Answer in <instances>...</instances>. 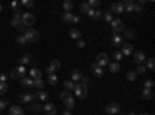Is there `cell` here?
Listing matches in <instances>:
<instances>
[{
	"label": "cell",
	"instance_id": "1",
	"mask_svg": "<svg viewBox=\"0 0 155 115\" xmlns=\"http://www.w3.org/2000/svg\"><path fill=\"white\" fill-rule=\"evenodd\" d=\"M59 96H61V100H62V103L67 106V109H70V110H73L74 109V98H73V95H71V92H67V90H62L61 93H59Z\"/></svg>",
	"mask_w": 155,
	"mask_h": 115
},
{
	"label": "cell",
	"instance_id": "2",
	"mask_svg": "<svg viewBox=\"0 0 155 115\" xmlns=\"http://www.w3.org/2000/svg\"><path fill=\"white\" fill-rule=\"evenodd\" d=\"M23 36H25V39H27V42H33V44L41 39L39 31H36L34 28H27V30H25V33H23Z\"/></svg>",
	"mask_w": 155,
	"mask_h": 115
},
{
	"label": "cell",
	"instance_id": "3",
	"mask_svg": "<svg viewBox=\"0 0 155 115\" xmlns=\"http://www.w3.org/2000/svg\"><path fill=\"white\" fill-rule=\"evenodd\" d=\"M74 93L79 100H84L88 93V89L85 84H81V83H74Z\"/></svg>",
	"mask_w": 155,
	"mask_h": 115
},
{
	"label": "cell",
	"instance_id": "4",
	"mask_svg": "<svg viewBox=\"0 0 155 115\" xmlns=\"http://www.w3.org/2000/svg\"><path fill=\"white\" fill-rule=\"evenodd\" d=\"M110 25H112V33H113V34H120V33L124 30V23H123L121 19H113V20L110 22Z\"/></svg>",
	"mask_w": 155,
	"mask_h": 115
},
{
	"label": "cell",
	"instance_id": "5",
	"mask_svg": "<svg viewBox=\"0 0 155 115\" xmlns=\"http://www.w3.org/2000/svg\"><path fill=\"white\" fill-rule=\"evenodd\" d=\"M22 23L27 28H31V25L36 23V17L31 14V12H25V14H22Z\"/></svg>",
	"mask_w": 155,
	"mask_h": 115
},
{
	"label": "cell",
	"instance_id": "6",
	"mask_svg": "<svg viewBox=\"0 0 155 115\" xmlns=\"http://www.w3.org/2000/svg\"><path fill=\"white\" fill-rule=\"evenodd\" d=\"M62 22H65V23H78L79 22V16H74L73 12H64L62 14Z\"/></svg>",
	"mask_w": 155,
	"mask_h": 115
},
{
	"label": "cell",
	"instance_id": "7",
	"mask_svg": "<svg viewBox=\"0 0 155 115\" xmlns=\"http://www.w3.org/2000/svg\"><path fill=\"white\" fill-rule=\"evenodd\" d=\"M25 73H27L25 67L23 66H19V67H16L14 70L11 72V78L12 79H20V78H23V76H25Z\"/></svg>",
	"mask_w": 155,
	"mask_h": 115
},
{
	"label": "cell",
	"instance_id": "8",
	"mask_svg": "<svg viewBox=\"0 0 155 115\" xmlns=\"http://www.w3.org/2000/svg\"><path fill=\"white\" fill-rule=\"evenodd\" d=\"M96 66H99L101 69L106 67V66H109V55H107V53H99V55L96 56Z\"/></svg>",
	"mask_w": 155,
	"mask_h": 115
},
{
	"label": "cell",
	"instance_id": "9",
	"mask_svg": "<svg viewBox=\"0 0 155 115\" xmlns=\"http://www.w3.org/2000/svg\"><path fill=\"white\" fill-rule=\"evenodd\" d=\"M132 55H134V62L138 64V66H141V64L146 62V55L141 52V50H137V52H134Z\"/></svg>",
	"mask_w": 155,
	"mask_h": 115
},
{
	"label": "cell",
	"instance_id": "10",
	"mask_svg": "<svg viewBox=\"0 0 155 115\" xmlns=\"http://www.w3.org/2000/svg\"><path fill=\"white\" fill-rule=\"evenodd\" d=\"M134 53V45L132 44H123L121 45V55L123 56H130Z\"/></svg>",
	"mask_w": 155,
	"mask_h": 115
},
{
	"label": "cell",
	"instance_id": "11",
	"mask_svg": "<svg viewBox=\"0 0 155 115\" xmlns=\"http://www.w3.org/2000/svg\"><path fill=\"white\" fill-rule=\"evenodd\" d=\"M42 110L47 113V115H56V106L53 103H45V106L42 107Z\"/></svg>",
	"mask_w": 155,
	"mask_h": 115
},
{
	"label": "cell",
	"instance_id": "12",
	"mask_svg": "<svg viewBox=\"0 0 155 115\" xmlns=\"http://www.w3.org/2000/svg\"><path fill=\"white\" fill-rule=\"evenodd\" d=\"M30 78L33 79V81H36V79H41L42 78V72L41 70H39V69H36V67H33L31 70H30Z\"/></svg>",
	"mask_w": 155,
	"mask_h": 115
},
{
	"label": "cell",
	"instance_id": "13",
	"mask_svg": "<svg viewBox=\"0 0 155 115\" xmlns=\"http://www.w3.org/2000/svg\"><path fill=\"white\" fill-rule=\"evenodd\" d=\"M106 112L107 113H118L120 112V104L118 103H110L106 106Z\"/></svg>",
	"mask_w": 155,
	"mask_h": 115
},
{
	"label": "cell",
	"instance_id": "14",
	"mask_svg": "<svg viewBox=\"0 0 155 115\" xmlns=\"http://www.w3.org/2000/svg\"><path fill=\"white\" fill-rule=\"evenodd\" d=\"M121 42H123V37H121V34H113L112 41H110L112 47H113V48H118V47L121 45Z\"/></svg>",
	"mask_w": 155,
	"mask_h": 115
},
{
	"label": "cell",
	"instance_id": "15",
	"mask_svg": "<svg viewBox=\"0 0 155 115\" xmlns=\"http://www.w3.org/2000/svg\"><path fill=\"white\" fill-rule=\"evenodd\" d=\"M110 12H115V14H121V12H124L123 3H121V2H120V3H113V5L110 6Z\"/></svg>",
	"mask_w": 155,
	"mask_h": 115
},
{
	"label": "cell",
	"instance_id": "16",
	"mask_svg": "<svg viewBox=\"0 0 155 115\" xmlns=\"http://www.w3.org/2000/svg\"><path fill=\"white\" fill-rule=\"evenodd\" d=\"M20 84L23 87H34V81L30 78V76H23V78H20Z\"/></svg>",
	"mask_w": 155,
	"mask_h": 115
},
{
	"label": "cell",
	"instance_id": "17",
	"mask_svg": "<svg viewBox=\"0 0 155 115\" xmlns=\"http://www.w3.org/2000/svg\"><path fill=\"white\" fill-rule=\"evenodd\" d=\"M36 96L33 93H20L19 95V100L22 101V103H30V101H33Z\"/></svg>",
	"mask_w": 155,
	"mask_h": 115
},
{
	"label": "cell",
	"instance_id": "18",
	"mask_svg": "<svg viewBox=\"0 0 155 115\" xmlns=\"http://www.w3.org/2000/svg\"><path fill=\"white\" fill-rule=\"evenodd\" d=\"M8 115H25V113H23V109L20 106H11Z\"/></svg>",
	"mask_w": 155,
	"mask_h": 115
},
{
	"label": "cell",
	"instance_id": "19",
	"mask_svg": "<svg viewBox=\"0 0 155 115\" xmlns=\"http://www.w3.org/2000/svg\"><path fill=\"white\" fill-rule=\"evenodd\" d=\"M82 79V72L81 70H73L71 72V81L73 83H81Z\"/></svg>",
	"mask_w": 155,
	"mask_h": 115
},
{
	"label": "cell",
	"instance_id": "20",
	"mask_svg": "<svg viewBox=\"0 0 155 115\" xmlns=\"http://www.w3.org/2000/svg\"><path fill=\"white\" fill-rule=\"evenodd\" d=\"M70 37H71V39L79 41L81 37H82V33H81V30H78V28H71V30H70Z\"/></svg>",
	"mask_w": 155,
	"mask_h": 115
},
{
	"label": "cell",
	"instance_id": "21",
	"mask_svg": "<svg viewBox=\"0 0 155 115\" xmlns=\"http://www.w3.org/2000/svg\"><path fill=\"white\" fill-rule=\"evenodd\" d=\"M90 69H92V72H93V73H95V75L98 76V78H101V76L104 75V72H102V69H101L99 66H96V62H93V64H92V67H90Z\"/></svg>",
	"mask_w": 155,
	"mask_h": 115
},
{
	"label": "cell",
	"instance_id": "22",
	"mask_svg": "<svg viewBox=\"0 0 155 115\" xmlns=\"http://www.w3.org/2000/svg\"><path fill=\"white\" fill-rule=\"evenodd\" d=\"M87 16L92 17V19H99V17H102V11H99V9H90Z\"/></svg>",
	"mask_w": 155,
	"mask_h": 115
},
{
	"label": "cell",
	"instance_id": "23",
	"mask_svg": "<svg viewBox=\"0 0 155 115\" xmlns=\"http://www.w3.org/2000/svg\"><path fill=\"white\" fill-rule=\"evenodd\" d=\"M48 67L53 70V72H58V70L61 69V61H59V59H53V61L50 62V66H48Z\"/></svg>",
	"mask_w": 155,
	"mask_h": 115
},
{
	"label": "cell",
	"instance_id": "24",
	"mask_svg": "<svg viewBox=\"0 0 155 115\" xmlns=\"http://www.w3.org/2000/svg\"><path fill=\"white\" fill-rule=\"evenodd\" d=\"M120 62H109V70L112 72V73H118L120 72Z\"/></svg>",
	"mask_w": 155,
	"mask_h": 115
},
{
	"label": "cell",
	"instance_id": "25",
	"mask_svg": "<svg viewBox=\"0 0 155 115\" xmlns=\"http://www.w3.org/2000/svg\"><path fill=\"white\" fill-rule=\"evenodd\" d=\"M34 96H36V98H39L41 101H47V100H48V93H47V92H44V90H37V92L34 93Z\"/></svg>",
	"mask_w": 155,
	"mask_h": 115
},
{
	"label": "cell",
	"instance_id": "26",
	"mask_svg": "<svg viewBox=\"0 0 155 115\" xmlns=\"http://www.w3.org/2000/svg\"><path fill=\"white\" fill-rule=\"evenodd\" d=\"M19 62H20V66H25V64H30V62H33V58H31L30 55H23V56L19 59Z\"/></svg>",
	"mask_w": 155,
	"mask_h": 115
},
{
	"label": "cell",
	"instance_id": "27",
	"mask_svg": "<svg viewBox=\"0 0 155 115\" xmlns=\"http://www.w3.org/2000/svg\"><path fill=\"white\" fill-rule=\"evenodd\" d=\"M141 95H143V98H144V100H152V98H153V93H152L150 89H143Z\"/></svg>",
	"mask_w": 155,
	"mask_h": 115
},
{
	"label": "cell",
	"instance_id": "28",
	"mask_svg": "<svg viewBox=\"0 0 155 115\" xmlns=\"http://www.w3.org/2000/svg\"><path fill=\"white\" fill-rule=\"evenodd\" d=\"M48 83H50L51 86H56V84L59 83V78H58V75H54V73L48 75Z\"/></svg>",
	"mask_w": 155,
	"mask_h": 115
},
{
	"label": "cell",
	"instance_id": "29",
	"mask_svg": "<svg viewBox=\"0 0 155 115\" xmlns=\"http://www.w3.org/2000/svg\"><path fill=\"white\" fill-rule=\"evenodd\" d=\"M62 8H64V12H71L73 9V3L70 2V0H67V2L62 3Z\"/></svg>",
	"mask_w": 155,
	"mask_h": 115
},
{
	"label": "cell",
	"instance_id": "30",
	"mask_svg": "<svg viewBox=\"0 0 155 115\" xmlns=\"http://www.w3.org/2000/svg\"><path fill=\"white\" fill-rule=\"evenodd\" d=\"M64 87H65L67 92H71V90H74V83L70 81V79H67L65 83H64Z\"/></svg>",
	"mask_w": 155,
	"mask_h": 115
},
{
	"label": "cell",
	"instance_id": "31",
	"mask_svg": "<svg viewBox=\"0 0 155 115\" xmlns=\"http://www.w3.org/2000/svg\"><path fill=\"white\" fill-rule=\"evenodd\" d=\"M34 87L37 89V90H42V89L45 87V81H44L42 78H41V79H36V81H34Z\"/></svg>",
	"mask_w": 155,
	"mask_h": 115
},
{
	"label": "cell",
	"instance_id": "32",
	"mask_svg": "<svg viewBox=\"0 0 155 115\" xmlns=\"http://www.w3.org/2000/svg\"><path fill=\"white\" fill-rule=\"evenodd\" d=\"M30 110L34 112V113H39V112H42V106L37 104V103H36V104H31V106H30Z\"/></svg>",
	"mask_w": 155,
	"mask_h": 115
},
{
	"label": "cell",
	"instance_id": "33",
	"mask_svg": "<svg viewBox=\"0 0 155 115\" xmlns=\"http://www.w3.org/2000/svg\"><path fill=\"white\" fill-rule=\"evenodd\" d=\"M146 69H149V70H153V69H155V61H153V58H149V59L146 61Z\"/></svg>",
	"mask_w": 155,
	"mask_h": 115
},
{
	"label": "cell",
	"instance_id": "34",
	"mask_svg": "<svg viewBox=\"0 0 155 115\" xmlns=\"http://www.w3.org/2000/svg\"><path fill=\"white\" fill-rule=\"evenodd\" d=\"M123 58H124V56L121 55V52H120V50H116V52H113V59H115V62H120Z\"/></svg>",
	"mask_w": 155,
	"mask_h": 115
},
{
	"label": "cell",
	"instance_id": "35",
	"mask_svg": "<svg viewBox=\"0 0 155 115\" xmlns=\"http://www.w3.org/2000/svg\"><path fill=\"white\" fill-rule=\"evenodd\" d=\"M22 6H27V8H33L34 6V2H31V0H22V2H19Z\"/></svg>",
	"mask_w": 155,
	"mask_h": 115
},
{
	"label": "cell",
	"instance_id": "36",
	"mask_svg": "<svg viewBox=\"0 0 155 115\" xmlns=\"http://www.w3.org/2000/svg\"><path fill=\"white\" fill-rule=\"evenodd\" d=\"M102 17H104V20H106V22H109V23H110V22L113 20V16H112V12H109V11H107V12H102Z\"/></svg>",
	"mask_w": 155,
	"mask_h": 115
},
{
	"label": "cell",
	"instance_id": "37",
	"mask_svg": "<svg viewBox=\"0 0 155 115\" xmlns=\"http://www.w3.org/2000/svg\"><path fill=\"white\" fill-rule=\"evenodd\" d=\"M16 42H17V44H22V45L28 44V42H27V39H25V36H23V34H19V36L16 37Z\"/></svg>",
	"mask_w": 155,
	"mask_h": 115
},
{
	"label": "cell",
	"instance_id": "38",
	"mask_svg": "<svg viewBox=\"0 0 155 115\" xmlns=\"http://www.w3.org/2000/svg\"><path fill=\"white\" fill-rule=\"evenodd\" d=\"M141 11H143V5H141L140 2H138V3H134L132 12H141Z\"/></svg>",
	"mask_w": 155,
	"mask_h": 115
},
{
	"label": "cell",
	"instance_id": "39",
	"mask_svg": "<svg viewBox=\"0 0 155 115\" xmlns=\"http://www.w3.org/2000/svg\"><path fill=\"white\" fill-rule=\"evenodd\" d=\"M8 92V84L6 83H0V95H5Z\"/></svg>",
	"mask_w": 155,
	"mask_h": 115
},
{
	"label": "cell",
	"instance_id": "40",
	"mask_svg": "<svg viewBox=\"0 0 155 115\" xmlns=\"http://www.w3.org/2000/svg\"><path fill=\"white\" fill-rule=\"evenodd\" d=\"M137 76H138V75H137L135 72H129V73L126 75V78H127L129 81H135V79H137Z\"/></svg>",
	"mask_w": 155,
	"mask_h": 115
},
{
	"label": "cell",
	"instance_id": "41",
	"mask_svg": "<svg viewBox=\"0 0 155 115\" xmlns=\"http://www.w3.org/2000/svg\"><path fill=\"white\" fill-rule=\"evenodd\" d=\"M92 9L87 3H81V12H84V14H88V11Z\"/></svg>",
	"mask_w": 155,
	"mask_h": 115
},
{
	"label": "cell",
	"instance_id": "42",
	"mask_svg": "<svg viewBox=\"0 0 155 115\" xmlns=\"http://www.w3.org/2000/svg\"><path fill=\"white\" fill-rule=\"evenodd\" d=\"M99 3H101V2H99V0H90V2H88L87 5H88L90 8H92V9H95V6H98Z\"/></svg>",
	"mask_w": 155,
	"mask_h": 115
},
{
	"label": "cell",
	"instance_id": "43",
	"mask_svg": "<svg viewBox=\"0 0 155 115\" xmlns=\"http://www.w3.org/2000/svg\"><path fill=\"white\" fill-rule=\"evenodd\" d=\"M124 37L126 39H134V31L132 30H126L124 31Z\"/></svg>",
	"mask_w": 155,
	"mask_h": 115
},
{
	"label": "cell",
	"instance_id": "44",
	"mask_svg": "<svg viewBox=\"0 0 155 115\" xmlns=\"http://www.w3.org/2000/svg\"><path fill=\"white\" fill-rule=\"evenodd\" d=\"M8 106V101L6 100H0V112H3Z\"/></svg>",
	"mask_w": 155,
	"mask_h": 115
},
{
	"label": "cell",
	"instance_id": "45",
	"mask_svg": "<svg viewBox=\"0 0 155 115\" xmlns=\"http://www.w3.org/2000/svg\"><path fill=\"white\" fill-rule=\"evenodd\" d=\"M152 87H153V81L152 79H146L144 81V89H150L152 90Z\"/></svg>",
	"mask_w": 155,
	"mask_h": 115
},
{
	"label": "cell",
	"instance_id": "46",
	"mask_svg": "<svg viewBox=\"0 0 155 115\" xmlns=\"http://www.w3.org/2000/svg\"><path fill=\"white\" fill-rule=\"evenodd\" d=\"M144 72H146V66H144V64H141V66H138V69H137L135 73L138 75V73H144Z\"/></svg>",
	"mask_w": 155,
	"mask_h": 115
},
{
	"label": "cell",
	"instance_id": "47",
	"mask_svg": "<svg viewBox=\"0 0 155 115\" xmlns=\"http://www.w3.org/2000/svg\"><path fill=\"white\" fill-rule=\"evenodd\" d=\"M19 6H20V3H19V2H12V3H11V8L14 9V11H16V9H19Z\"/></svg>",
	"mask_w": 155,
	"mask_h": 115
},
{
	"label": "cell",
	"instance_id": "48",
	"mask_svg": "<svg viewBox=\"0 0 155 115\" xmlns=\"http://www.w3.org/2000/svg\"><path fill=\"white\" fill-rule=\"evenodd\" d=\"M78 47L84 48V47H85V41H84V39H79V41H78Z\"/></svg>",
	"mask_w": 155,
	"mask_h": 115
},
{
	"label": "cell",
	"instance_id": "49",
	"mask_svg": "<svg viewBox=\"0 0 155 115\" xmlns=\"http://www.w3.org/2000/svg\"><path fill=\"white\" fill-rule=\"evenodd\" d=\"M0 83H6V75L5 73H0Z\"/></svg>",
	"mask_w": 155,
	"mask_h": 115
},
{
	"label": "cell",
	"instance_id": "50",
	"mask_svg": "<svg viewBox=\"0 0 155 115\" xmlns=\"http://www.w3.org/2000/svg\"><path fill=\"white\" fill-rule=\"evenodd\" d=\"M81 84H88V78H85V76H82V79H81Z\"/></svg>",
	"mask_w": 155,
	"mask_h": 115
},
{
	"label": "cell",
	"instance_id": "51",
	"mask_svg": "<svg viewBox=\"0 0 155 115\" xmlns=\"http://www.w3.org/2000/svg\"><path fill=\"white\" fill-rule=\"evenodd\" d=\"M17 30H19V31H22V33H25V30H27V27H25V25L22 23V25H20V27H19Z\"/></svg>",
	"mask_w": 155,
	"mask_h": 115
},
{
	"label": "cell",
	"instance_id": "52",
	"mask_svg": "<svg viewBox=\"0 0 155 115\" xmlns=\"http://www.w3.org/2000/svg\"><path fill=\"white\" fill-rule=\"evenodd\" d=\"M62 115H71V110L70 109H65V110L62 112Z\"/></svg>",
	"mask_w": 155,
	"mask_h": 115
},
{
	"label": "cell",
	"instance_id": "53",
	"mask_svg": "<svg viewBox=\"0 0 155 115\" xmlns=\"http://www.w3.org/2000/svg\"><path fill=\"white\" fill-rule=\"evenodd\" d=\"M47 73H48V75H51V73H54V72H53V70H51L50 67H47Z\"/></svg>",
	"mask_w": 155,
	"mask_h": 115
},
{
	"label": "cell",
	"instance_id": "54",
	"mask_svg": "<svg viewBox=\"0 0 155 115\" xmlns=\"http://www.w3.org/2000/svg\"><path fill=\"white\" fill-rule=\"evenodd\" d=\"M140 115H149V113H146V112H143V113H140Z\"/></svg>",
	"mask_w": 155,
	"mask_h": 115
},
{
	"label": "cell",
	"instance_id": "55",
	"mask_svg": "<svg viewBox=\"0 0 155 115\" xmlns=\"http://www.w3.org/2000/svg\"><path fill=\"white\" fill-rule=\"evenodd\" d=\"M0 12H2V5H0Z\"/></svg>",
	"mask_w": 155,
	"mask_h": 115
},
{
	"label": "cell",
	"instance_id": "56",
	"mask_svg": "<svg viewBox=\"0 0 155 115\" xmlns=\"http://www.w3.org/2000/svg\"><path fill=\"white\" fill-rule=\"evenodd\" d=\"M129 115H135V113H129Z\"/></svg>",
	"mask_w": 155,
	"mask_h": 115
},
{
	"label": "cell",
	"instance_id": "57",
	"mask_svg": "<svg viewBox=\"0 0 155 115\" xmlns=\"http://www.w3.org/2000/svg\"><path fill=\"white\" fill-rule=\"evenodd\" d=\"M0 115H2V113H0Z\"/></svg>",
	"mask_w": 155,
	"mask_h": 115
}]
</instances>
